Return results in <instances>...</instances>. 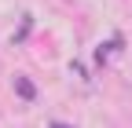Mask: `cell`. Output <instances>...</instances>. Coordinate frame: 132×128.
<instances>
[{"label": "cell", "instance_id": "1", "mask_svg": "<svg viewBox=\"0 0 132 128\" xmlns=\"http://www.w3.org/2000/svg\"><path fill=\"white\" fill-rule=\"evenodd\" d=\"M19 92L26 95V99H33V84H29V81H19Z\"/></svg>", "mask_w": 132, "mask_h": 128}]
</instances>
